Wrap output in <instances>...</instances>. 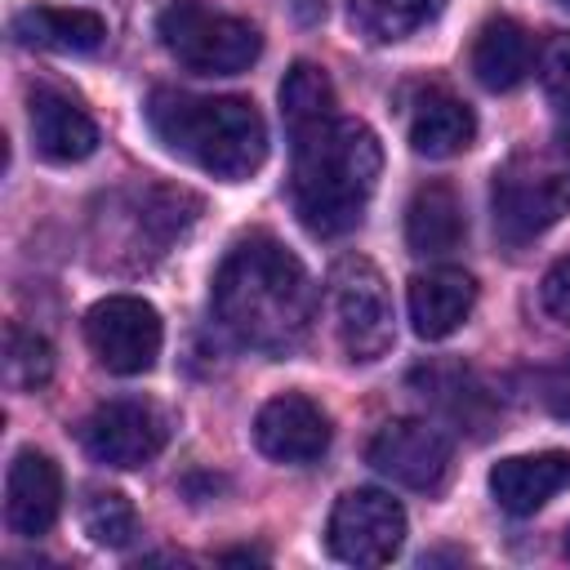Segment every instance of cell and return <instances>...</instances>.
<instances>
[{
	"label": "cell",
	"instance_id": "6da1fadb",
	"mask_svg": "<svg viewBox=\"0 0 570 570\" xmlns=\"http://www.w3.org/2000/svg\"><path fill=\"white\" fill-rule=\"evenodd\" d=\"M312 312V276L276 236L254 232L223 254L214 272V316L236 343L263 356H285L307 338Z\"/></svg>",
	"mask_w": 570,
	"mask_h": 570
},
{
	"label": "cell",
	"instance_id": "7a4b0ae2",
	"mask_svg": "<svg viewBox=\"0 0 570 570\" xmlns=\"http://www.w3.org/2000/svg\"><path fill=\"white\" fill-rule=\"evenodd\" d=\"M294 214L312 236H343L365 218L379 187L383 151L370 125L334 116L312 134L294 138Z\"/></svg>",
	"mask_w": 570,
	"mask_h": 570
},
{
	"label": "cell",
	"instance_id": "3957f363",
	"mask_svg": "<svg viewBox=\"0 0 570 570\" xmlns=\"http://www.w3.org/2000/svg\"><path fill=\"white\" fill-rule=\"evenodd\" d=\"M147 125L174 156L223 183H245L267 160V125L249 98L156 89L147 98Z\"/></svg>",
	"mask_w": 570,
	"mask_h": 570
},
{
	"label": "cell",
	"instance_id": "277c9868",
	"mask_svg": "<svg viewBox=\"0 0 570 570\" xmlns=\"http://www.w3.org/2000/svg\"><path fill=\"white\" fill-rule=\"evenodd\" d=\"M490 205L494 232L508 245H525L543 236L552 223H561L570 214V138L530 142L512 151L494 169Z\"/></svg>",
	"mask_w": 570,
	"mask_h": 570
},
{
	"label": "cell",
	"instance_id": "5b68a950",
	"mask_svg": "<svg viewBox=\"0 0 570 570\" xmlns=\"http://www.w3.org/2000/svg\"><path fill=\"white\" fill-rule=\"evenodd\" d=\"M156 36L169 58L196 76H236L263 53L254 22L209 9L205 0H169L156 13Z\"/></svg>",
	"mask_w": 570,
	"mask_h": 570
},
{
	"label": "cell",
	"instance_id": "8992f818",
	"mask_svg": "<svg viewBox=\"0 0 570 570\" xmlns=\"http://www.w3.org/2000/svg\"><path fill=\"white\" fill-rule=\"evenodd\" d=\"M330 303H334V334L352 361H379L387 356L396 338V316H392V294L383 272L365 254L338 258L330 276Z\"/></svg>",
	"mask_w": 570,
	"mask_h": 570
},
{
	"label": "cell",
	"instance_id": "52a82bcc",
	"mask_svg": "<svg viewBox=\"0 0 570 570\" xmlns=\"http://www.w3.org/2000/svg\"><path fill=\"white\" fill-rule=\"evenodd\" d=\"M405 543V508L387 490H347L325 525L330 557L347 566H387Z\"/></svg>",
	"mask_w": 570,
	"mask_h": 570
},
{
	"label": "cell",
	"instance_id": "ba28073f",
	"mask_svg": "<svg viewBox=\"0 0 570 570\" xmlns=\"http://www.w3.org/2000/svg\"><path fill=\"white\" fill-rule=\"evenodd\" d=\"M85 338L111 374H147L160 356V312L138 294H107L85 312Z\"/></svg>",
	"mask_w": 570,
	"mask_h": 570
},
{
	"label": "cell",
	"instance_id": "9c48e42d",
	"mask_svg": "<svg viewBox=\"0 0 570 570\" xmlns=\"http://www.w3.org/2000/svg\"><path fill=\"white\" fill-rule=\"evenodd\" d=\"M165 441H169L165 414L151 401H134V396L98 405L80 428L85 454L107 468H142L165 450Z\"/></svg>",
	"mask_w": 570,
	"mask_h": 570
},
{
	"label": "cell",
	"instance_id": "30bf717a",
	"mask_svg": "<svg viewBox=\"0 0 570 570\" xmlns=\"http://www.w3.org/2000/svg\"><path fill=\"white\" fill-rule=\"evenodd\" d=\"M365 459L405 490H436L450 472V436L428 419H392L370 436Z\"/></svg>",
	"mask_w": 570,
	"mask_h": 570
},
{
	"label": "cell",
	"instance_id": "8fae6325",
	"mask_svg": "<svg viewBox=\"0 0 570 570\" xmlns=\"http://www.w3.org/2000/svg\"><path fill=\"white\" fill-rule=\"evenodd\" d=\"M254 445L276 463H316L330 450V419L312 396L281 392L258 410Z\"/></svg>",
	"mask_w": 570,
	"mask_h": 570
},
{
	"label": "cell",
	"instance_id": "7c38bea8",
	"mask_svg": "<svg viewBox=\"0 0 570 570\" xmlns=\"http://www.w3.org/2000/svg\"><path fill=\"white\" fill-rule=\"evenodd\" d=\"M62 512V472L40 450H18L4 472V525L22 539L45 534Z\"/></svg>",
	"mask_w": 570,
	"mask_h": 570
},
{
	"label": "cell",
	"instance_id": "4fadbf2b",
	"mask_svg": "<svg viewBox=\"0 0 570 570\" xmlns=\"http://www.w3.org/2000/svg\"><path fill=\"white\" fill-rule=\"evenodd\" d=\"M405 307H410V325L419 338L428 343L450 338L476 307V281L463 267H428L410 276Z\"/></svg>",
	"mask_w": 570,
	"mask_h": 570
},
{
	"label": "cell",
	"instance_id": "5bb4252c",
	"mask_svg": "<svg viewBox=\"0 0 570 570\" xmlns=\"http://www.w3.org/2000/svg\"><path fill=\"white\" fill-rule=\"evenodd\" d=\"M570 485V454L566 450H539V454H512L490 468V494L508 517L539 512L552 494Z\"/></svg>",
	"mask_w": 570,
	"mask_h": 570
},
{
	"label": "cell",
	"instance_id": "9a60e30c",
	"mask_svg": "<svg viewBox=\"0 0 570 570\" xmlns=\"http://www.w3.org/2000/svg\"><path fill=\"white\" fill-rule=\"evenodd\" d=\"M31 142L49 165H76L85 156H94L98 147V125L89 120V111L58 94V89H36L31 94Z\"/></svg>",
	"mask_w": 570,
	"mask_h": 570
},
{
	"label": "cell",
	"instance_id": "2e32d148",
	"mask_svg": "<svg viewBox=\"0 0 570 570\" xmlns=\"http://www.w3.org/2000/svg\"><path fill=\"white\" fill-rule=\"evenodd\" d=\"M534 67V40L517 18H490L481 22L476 40H472V76L490 89V94H508L517 89Z\"/></svg>",
	"mask_w": 570,
	"mask_h": 570
},
{
	"label": "cell",
	"instance_id": "e0dca14e",
	"mask_svg": "<svg viewBox=\"0 0 570 570\" xmlns=\"http://www.w3.org/2000/svg\"><path fill=\"white\" fill-rule=\"evenodd\" d=\"M476 138V116L463 98L445 94V89H428L419 94L414 111H410V147L428 160H445L468 151Z\"/></svg>",
	"mask_w": 570,
	"mask_h": 570
},
{
	"label": "cell",
	"instance_id": "ac0fdd59",
	"mask_svg": "<svg viewBox=\"0 0 570 570\" xmlns=\"http://www.w3.org/2000/svg\"><path fill=\"white\" fill-rule=\"evenodd\" d=\"M463 236H468V223H463V205H459L454 187L423 183L410 196V209H405V245H410V254L441 258V254H454L463 245Z\"/></svg>",
	"mask_w": 570,
	"mask_h": 570
},
{
	"label": "cell",
	"instance_id": "d6986e66",
	"mask_svg": "<svg viewBox=\"0 0 570 570\" xmlns=\"http://www.w3.org/2000/svg\"><path fill=\"white\" fill-rule=\"evenodd\" d=\"M13 36L27 49L49 53H94L107 40V22L89 9H58V4H31L13 18Z\"/></svg>",
	"mask_w": 570,
	"mask_h": 570
},
{
	"label": "cell",
	"instance_id": "ffe728a7",
	"mask_svg": "<svg viewBox=\"0 0 570 570\" xmlns=\"http://www.w3.org/2000/svg\"><path fill=\"white\" fill-rule=\"evenodd\" d=\"M445 0H347V22L370 45H396L436 22Z\"/></svg>",
	"mask_w": 570,
	"mask_h": 570
},
{
	"label": "cell",
	"instance_id": "44dd1931",
	"mask_svg": "<svg viewBox=\"0 0 570 570\" xmlns=\"http://www.w3.org/2000/svg\"><path fill=\"white\" fill-rule=\"evenodd\" d=\"M334 85L330 76L316 67V62H294L281 80V120H285V134L289 142L312 134L316 125L334 120Z\"/></svg>",
	"mask_w": 570,
	"mask_h": 570
},
{
	"label": "cell",
	"instance_id": "7402d4cb",
	"mask_svg": "<svg viewBox=\"0 0 570 570\" xmlns=\"http://www.w3.org/2000/svg\"><path fill=\"white\" fill-rule=\"evenodd\" d=\"M49 374H53V347L36 330L9 325V334H4V383L13 392H36V387L49 383Z\"/></svg>",
	"mask_w": 570,
	"mask_h": 570
},
{
	"label": "cell",
	"instance_id": "603a6c76",
	"mask_svg": "<svg viewBox=\"0 0 570 570\" xmlns=\"http://www.w3.org/2000/svg\"><path fill=\"white\" fill-rule=\"evenodd\" d=\"M80 521H85V534L102 548H125L138 534V512L120 490H94L80 508Z\"/></svg>",
	"mask_w": 570,
	"mask_h": 570
},
{
	"label": "cell",
	"instance_id": "cb8c5ba5",
	"mask_svg": "<svg viewBox=\"0 0 570 570\" xmlns=\"http://www.w3.org/2000/svg\"><path fill=\"white\" fill-rule=\"evenodd\" d=\"M534 62H539V85L548 102L570 116V31H552Z\"/></svg>",
	"mask_w": 570,
	"mask_h": 570
},
{
	"label": "cell",
	"instance_id": "d4e9b609",
	"mask_svg": "<svg viewBox=\"0 0 570 570\" xmlns=\"http://www.w3.org/2000/svg\"><path fill=\"white\" fill-rule=\"evenodd\" d=\"M539 294H543V307H548L557 321H566V325H570V258H561V263H552V267H548V276H543V285H539Z\"/></svg>",
	"mask_w": 570,
	"mask_h": 570
},
{
	"label": "cell",
	"instance_id": "484cf974",
	"mask_svg": "<svg viewBox=\"0 0 570 570\" xmlns=\"http://www.w3.org/2000/svg\"><path fill=\"white\" fill-rule=\"evenodd\" d=\"M543 405H548L557 419H570V361L543 374Z\"/></svg>",
	"mask_w": 570,
	"mask_h": 570
},
{
	"label": "cell",
	"instance_id": "4316f807",
	"mask_svg": "<svg viewBox=\"0 0 570 570\" xmlns=\"http://www.w3.org/2000/svg\"><path fill=\"white\" fill-rule=\"evenodd\" d=\"M566 557H570V525H566Z\"/></svg>",
	"mask_w": 570,
	"mask_h": 570
},
{
	"label": "cell",
	"instance_id": "83f0119b",
	"mask_svg": "<svg viewBox=\"0 0 570 570\" xmlns=\"http://www.w3.org/2000/svg\"><path fill=\"white\" fill-rule=\"evenodd\" d=\"M561 4H566V9H570V0H561Z\"/></svg>",
	"mask_w": 570,
	"mask_h": 570
}]
</instances>
